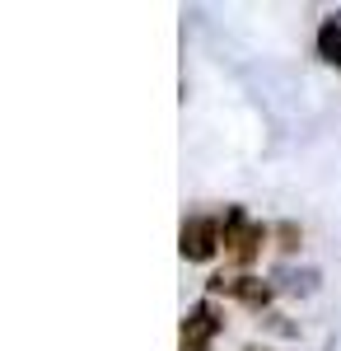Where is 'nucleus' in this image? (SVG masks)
<instances>
[{
	"label": "nucleus",
	"mask_w": 341,
	"mask_h": 351,
	"mask_svg": "<svg viewBox=\"0 0 341 351\" xmlns=\"http://www.w3.org/2000/svg\"><path fill=\"white\" fill-rule=\"evenodd\" d=\"M318 52H323V61H337L341 66V19H323V28H318Z\"/></svg>",
	"instance_id": "20e7f679"
},
{
	"label": "nucleus",
	"mask_w": 341,
	"mask_h": 351,
	"mask_svg": "<svg viewBox=\"0 0 341 351\" xmlns=\"http://www.w3.org/2000/svg\"><path fill=\"white\" fill-rule=\"evenodd\" d=\"M257 239H262V230H253V225H248V216L234 206V211H229V220H225V248L234 253L238 263H248V258L257 253Z\"/></svg>",
	"instance_id": "f257e3e1"
},
{
	"label": "nucleus",
	"mask_w": 341,
	"mask_h": 351,
	"mask_svg": "<svg viewBox=\"0 0 341 351\" xmlns=\"http://www.w3.org/2000/svg\"><path fill=\"white\" fill-rule=\"evenodd\" d=\"M183 253L187 258H210L215 253V225L210 220H187L183 225Z\"/></svg>",
	"instance_id": "7ed1b4c3"
},
{
	"label": "nucleus",
	"mask_w": 341,
	"mask_h": 351,
	"mask_svg": "<svg viewBox=\"0 0 341 351\" xmlns=\"http://www.w3.org/2000/svg\"><path fill=\"white\" fill-rule=\"evenodd\" d=\"M215 328H220V319L210 314V304H197V309L187 314V324H183V351H206L210 337H215Z\"/></svg>",
	"instance_id": "f03ea898"
}]
</instances>
